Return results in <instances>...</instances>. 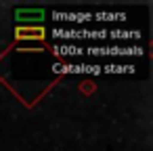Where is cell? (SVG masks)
<instances>
[{"mask_svg":"<svg viewBox=\"0 0 153 151\" xmlns=\"http://www.w3.org/2000/svg\"><path fill=\"white\" fill-rule=\"evenodd\" d=\"M84 53H88L90 57H140L143 48L136 44H113V46H88L84 48Z\"/></svg>","mask_w":153,"mask_h":151,"instance_id":"1","label":"cell"},{"mask_svg":"<svg viewBox=\"0 0 153 151\" xmlns=\"http://www.w3.org/2000/svg\"><path fill=\"white\" fill-rule=\"evenodd\" d=\"M53 21L57 23H67V25H80V23H88L92 19V13L86 11H53Z\"/></svg>","mask_w":153,"mask_h":151,"instance_id":"2","label":"cell"},{"mask_svg":"<svg viewBox=\"0 0 153 151\" xmlns=\"http://www.w3.org/2000/svg\"><path fill=\"white\" fill-rule=\"evenodd\" d=\"M55 74H90L99 76L101 65H88V63H53Z\"/></svg>","mask_w":153,"mask_h":151,"instance_id":"3","label":"cell"},{"mask_svg":"<svg viewBox=\"0 0 153 151\" xmlns=\"http://www.w3.org/2000/svg\"><path fill=\"white\" fill-rule=\"evenodd\" d=\"M15 38H17V40H36V42H44L46 30H44V25H17V28H15Z\"/></svg>","mask_w":153,"mask_h":151,"instance_id":"4","label":"cell"},{"mask_svg":"<svg viewBox=\"0 0 153 151\" xmlns=\"http://www.w3.org/2000/svg\"><path fill=\"white\" fill-rule=\"evenodd\" d=\"M51 34H53V38L71 44V40H86L88 30L86 28H53Z\"/></svg>","mask_w":153,"mask_h":151,"instance_id":"5","label":"cell"},{"mask_svg":"<svg viewBox=\"0 0 153 151\" xmlns=\"http://www.w3.org/2000/svg\"><path fill=\"white\" fill-rule=\"evenodd\" d=\"M17 21H32L34 25H42L44 21V11L42 9H17L15 11Z\"/></svg>","mask_w":153,"mask_h":151,"instance_id":"6","label":"cell"},{"mask_svg":"<svg viewBox=\"0 0 153 151\" xmlns=\"http://www.w3.org/2000/svg\"><path fill=\"white\" fill-rule=\"evenodd\" d=\"M53 55L55 57H82L84 55V48L78 46V44H69V42H57L53 46Z\"/></svg>","mask_w":153,"mask_h":151,"instance_id":"7","label":"cell"},{"mask_svg":"<svg viewBox=\"0 0 153 151\" xmlns=\"http://www.w3.org/2000/svg\"><path fill=\"white\" fill-rule=\"evenodd\" d=\"M107 38L124 42V40H140V32L138 30H111L107 32Z\"/></svg>","mask_w":153,"mask_h":151,"instance_id":"8","label":"cell"},{"mask_svg":"<svg viewBox=\"0 0 153 151\" xmlns=\"http://www.w3.org/2000/svg\"><path fill=\"white\" fill-rule=\"evenodd\" d=\"M92 19L101 21V23H109V21H126V13L124 11H99L92 15Z\"/></svg>","mask_w":153,"mask_h":151,"instance_id":"9","label":"cell"},{"mask_svg":"<svg viewBox=\"0 0 153 151\" xmlns=\"http://www.w3.org/2000/svg\"><path fill=\"white\" fill-rule=\"evenodd\" d=\"M134 65H120V63H107L101 65V74H134Z\"/></svg>","mask_w":153,"mask_h":151,"instance_id":"10","label":"cell"},{"mask_svg":"<svg viewBox=\"0 0 153 151\" xmlns=\"http://www.w3.org/2000/svg\"><path fill=\"white\" fill-rule=\"evenodd\" d=\"M107 38V30H88L86 40H105Z\"/></svg>","mask_w":153,"mask_h":151,"instance_id":"11","label":"cell"}]
</instances>
